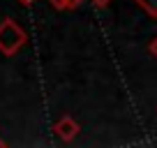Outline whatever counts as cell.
Segmentation results:
<instances>
[{
    "mask_svg": "<svg viewBox=\"0 0 157 148\" xmlns=\"http://www.w3.org/2000/svg\"><path fill=\"white\" fill-rule=\"evenodd\" d=\"M25 40L28 37H25L23 28L16 21H12V19L0 21V51L5 56H14L25 44Z\"/></svg>",
    "mask_w": 157,
    "mask_h": 148,
    "instance_id": "1",
    "label": "cell"
},
{
    "mask_svg": "<svg viewBox=\"0 0 157 148\" xmlns=\"http://www.w3.org/2000/svg\"><path fill=\"white\" fill-rule=\"evenodd\" d=\"M53 132L58 134L63 141H72V139L78 134V123H76V120H72L69 116H65V118H60L58 123L53 125Z\"/></svg>",
    "mask_w": 157,
    "mask_h": 148,
    "instance_id": "2",
    "label": "cell"
},
{
    "mask_svg": "<svg viewBox=\"0 0 157 148\" xmlns=\"http://www.w3.org/2000/svg\"><path fill=\"white\" fill-rule=\"evenodd\" d=\"M139 7H141L143 12H146L148 16H152V19H157V0H134Z\"/></svg>",
    "mask_w": 157,
    "mask_h": 148,
    "instance_id": "3",
    "label": "cell"
},
{
    "mask_svg": "<svg viewBox=\"0 0 157 148\" xmlns=\"http://www.w3.org/2000/svg\"><path fill=\"white\" fill-rule=\"evenodd\" d=\"M56 10H76L81 5V0H49Z\"/></svg>",
    "mask_w": 157,
    "mask_h": 148,
    "instance_id": "4",
    "label": "cell"
},
{
    "mask_svg": "<svg viewBox=\"0 0 157 148\" xmlns=\"http://www.w3.org/2000/svg\"><path fill=\"white\" fill-rule=\"evenodd\" d=\"M95 7H99V10H104V7H109L111 5V0H90Z\"/></svg>",
    "mask_w": 157,
    "mask_h": 148,
    "instance_id": "5",
    "label": "cell"
},
{
    "mask_svg": "<svg viewBox=\"0 0 157 148\" xmlns=\"http://www.w3.org/2000/svg\"><path fill=\"white\" fill-rule=\"evenodd\" d=\"M150 53H152V56L157 58V37H155V40L150 42Z\"/></svg>",
    "mask_w": 157,
    "mask_h": 148,
    "instance_id": "6",
    "label": "cell"
},
{
    "mask_svg": "<svg viewBox=\"0 0 157 148\" xmlns=\"http://www.w3.org/2000/svg\"><path fill=\"white\" fill-rule=\"evenodd\" d=\"M19 2H21V5H33L35 0H19Z\"/></svg>",
    "mask_w": 157,
    "mask_h": 148,
    "instance_id": "7",
    "label": "cell"
},
{
    "mask_svg": "<svg viewBox=\"0 0 157 148\" xmlns=\"http://www.w3.org/2000/svg\"><path fill=\"white\" fill-rule=\"evenodd\" d=\"M0 146H5V141H2V139H0Z\"/></svg>",
    "mask_w": 157,
    "mask_h": 148,
    "instance_id": "8",
    "label": "cell"
}]
</instances>
